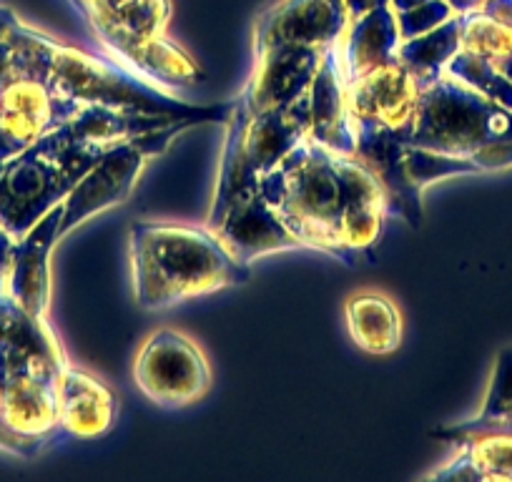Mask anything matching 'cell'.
Instances as JSON below:
<instances>
[{"instance_id":"1","label":"cell","mask_w":512,"mask_h":482,"mask_svg":"<svg viewBox=\"0 0 512 482\" xmlns=\"http://www.w3.org/2000/svg\"><path fill=\"white\" fill-rule=\"evenodd\" d=\"M259 191L304 249L347 267L377 259L387 194L367 164L307 136L259 179Z\"/></svg>"},{"instance_id":"2","label":"cell","mask_w":512,"mask_h":482,"mask_svg":"<svg viewBox=\"0 0 512 482\" xmlns=\"http://www.w3.org/2000/svg\"><path fill=\"white\" fill-rule=\"evenodd\" d=\"M176 124L131 108L93 103L8 159L0 171V231L16 244L73 186L103 159L106 151L136 134Z\"/></svg>"},{"instance_id":"3","label":"cell","mask_w":512,"mask_h":482,"mask_svg":"<svg viewBox=\"0 0 512 482\" xmlns=\"http://www.w3.org/2000/svg\"><path fill=\"white\" fill-rule=\"evenodd\" d=\"M131 262L136 302L149 312L251 279V267L236 262L209 226L136 221L131 226Z\"/></svg>"},{"instance_id":"4","label":"cell","mask_w":512,"mask_h":482,"mask_svg":"<svg viewBox=\"0 0 512 482\" xmlns=\"http://www.w3.org/2000/svg\"><path fill=\"white\" fill-rule=\"evenodd\" d=\"M412 144L470 159L482 171L512 166V111L442 73L420 91Z\"/></svg>"},{"instance_id":"5","label":"cell","mask_w":512,"mask_h":482,"mask_svg":"<svg viewBox=\"0 0 512 482\" xmlns=\"http://www.w3.org/2000/svg\"><path fill=\"white\" fill-rule=\"evenodd\" d=\"M53 93L61 101H76L83 106L131 108V111L149 113V116H166L174 121H229L231 103L221 106H191V103L176 101L174 96L156 88V83L146 81L144 76L126 71L103 58H93L88 53L66 48L58 43L56 58H53L51 78Z\"/></svg>"},{"instance_id":"6","label":"cell","mask_w":512,"mask_h":482,"mask_svg":"<svg viewBox=\"0 0 512 482\" xmlns=\"http://www.w3.org/2000/svg\"><path fill=\"white\" fill-rule=\"evenodd\" d=\"M312 126V93L307 91L287 106L272 108L251 118L226 121V141L221 154V174L206 226L221 224L231 199L259 186V179L279 164L294 146L309 136Z\"/></svg>"},{"instance_id":"7","label":"cell","mask_w":512,"mask_h":482,"mask_svg":"<svg viewBox=\"0 0 512 482\" xmlns=\"http://www.w3.org/2000/svg\"><path fill=\"white\" fill-rule=\"evenodd\" d=\"M354 156L372 169L387 194V214L420 229L422 191L432 181L447 176L482 174L470 159L435 154L412 144V134L402 131H367L354 134Z\"/></svg>"},{"instance_id":"8","label":"cell","mask_w":512,"mask_h":482,"mask_svg":"<svg viewBox=\"0 0 512 482\" xmlns=\"http://www.w3.org/2000/svg\"><path fill=\"white\" fill-rule=\"evenodd\" d=\"M191 126H196V121H176V124L131 136V139L113 146L111 151H106L103 159L63 199L61 236H66L68 231H73L98 211L123 204L134 189L139 174L144 171L146 161L164 154L179 139V134H184Z\"/></svg>"},{"instance_id":"9","label":"cell","mask_w":512,"mask_h":482,"mask_svg":"<svg viewBox=\"0 0 512 482\" xmlns=\"http://www.w3.org/2000/svg\"><path fill=\"white\" fill-rule=\"evenodd\" d=\"M139 390L161 407L199 402L211 387V367L199 344L174 329H156L141 344L134 365Z\"/></svg>"},{"instance_id":"10","label":"cell","mask_w":512,"mask_h":482,"mask_svg":"<svg viewBox=\"0 0 512 482\" xmlns=\"http://www.w3.org/2000/svg\"><path fill=\"white\" fill-rule=\"evenodd\" d=\"M420 83L405 63L395 58L347 86V116L354 134L367 131H415Z\"/></svg>"},{"instance_id":"11","label":"cell","mask_w":512,"mask_h":482,"mask_svg":"<svg viewBox=\"0 0 512 482\" xmlns=\"http://www.w3.org/2000/svg\"><path fill=\"white\" fill-rule=\"evenodd\" d=\"M254 56L256 63L249 83L236 96V101H231L229 116L234 118L259 116V113L297 101L312 86L324 51L322 48L274 46Z\"/></svg>"},{"instance_id":"12","label":"cell","mask_w":512,"mask_h":482,"mask_svg":"<svg viewBox=\"0 0 512 482\" xmlns=\"http://www.w3.org/2000/svg\"><path fill=\"white\" fill-rule=\"evenodd\" d=\"M435 440L457 447V455L427 480L512 482V422L480 417L432 432Z\"/></svg>"},{"instance_id":"13","label":"cell","mask_w":512,"mask_h":482,"mask_svg":"<svg viewBox=\"0 0 512 482\" xmlns=\"http://www.w3.org/2000/svg\"><path fill=\"white\" fill-rule=\"evenodd\" d=\"M349 26L344 0H282L264 11L254 28V53L274 46L329 48Z\"/></svg>"},{"instance_id":"14","label":"cell","mask_w":512,"mask_h":482,"mask_svg":"<svg viewBox=\"0 0 512 482\" xmlns=\"http://www.w3.org/2000/svg\"><path fill=\"white\" fill-rule=\"evenodd\" d=\"M214 234L219 236L226 252L246 267H251L256 259L269 257V254L304 249L302 241L289 231L282 216L264 199L259 186L241 191L231 199L229 209H226L224 219L216 226Z\"/></svg>"},{"instance_id":"15","label":"cell","mask_w":512,"mask_h":482,"mask_svg":"<svg viewBox=\"0 0 512 482\" xmlns=\"http://www.w3.org/2000/svg\"><path fill=\"white\" fill-rule=\"evenodd\" d=\"M63 201L53 206L36 226H31L21 241L11 247L6 272V292L21 304L31 317L46 319L51 302V257L56 241L61 239Z\"/></svg>"},{"instance_id":"16","label":"cell","mask_w":512,"mask_h":482,"mask_svg":"<svg viewBox=\"0 0 512 482\" xmlns=\"http://www.w3.org/2000/svg\"><path fill=\"white\" fill-rule=\"evenodd\" d=\"M118 405L113 392L88 372L63 367L58 380V430L63 440H96L113 427Z\"/></svg>"},{"instance_id":"17","label":"cell","mask_w":512,"mask_h":482,"mask_svg":"<svg viewBox=\"0 0 512 482\" xmlns=\"http://www.w3.org/2000/svg\"><path fill=\"white\" fill-rule=\"evenodd\" d=\"M98 36L126 63L156 38L166 36L171 16L169 0H128L118 8H83Z\"/></svg>"},{"instance_id":"18","label":"cell","mask_w":512,"mask_h":482,"mask_svg":"<svg viewBox=\"0 0 512 482\" xmlns=\"http://www.w3.org/2000/svg\"><path fill=\"white\" fill-rule=\"evenodd\" d=\"M400 43L395 11L390 3L374 8L357 21H349L339 41V68H342L344 88L395 61Z\"/></svg>"},{"instance_id":"19","label":"cell","mask_w":512,"mask_h":482,"mask_svg":"<svg viewBox=\"0 0 512 482\" xmlns=\"http://www.w3.org/2000/svg\"><path fill=\"white\" fill-rule=\"evenodd\" d=\"M312 93V126L309 139L339 154L354 156V131L347 116V88L339 68V43L324 48L314 81L309 86Z\"/></svg>"},{"instance_id":"20","label":"cell","mask_w":512,"mask_h":482,"mask_svg":"<svg viewBox=\"0 0 512 482\" xmlns=\"http://www.w3.org/2000/svg\"><path fill=\"white\" fill-rule=\"evenodd\" d=\"M344 319L354 344L369 354H392L402 344V314L382 292H357L344 302Z\"/></svg>"},{"instance_id":"21","label":"cell","mask_w":512,"mask_h":482,"mask_svg":"<svg viewBox=\"0 0 512 482\" xmlns=\"http://www.w3.org/2000/svg\"><path fill=\"white\" fill-rule=\"evenodd\" d=\"M462 51V18L460 13L445 21L442 26L422 33L400 43L397 58L407 66V71L415 76L420 88L430 86L445 73L447 63Z\"/></svg>"},{"instance_id":"22","label":"cell","mask_w":512,"mask_h":482,"mask_svg":"<svg viewBox=\"0 0 512 482\" xmlns=\"http://www.w3.org/2000/svg\"><path fill=\"white\" fill-rule=\"evenodd\" d=\"M128 66H134L136 73L144 76L146 81L161 83V86L191 88L204 81L201 68L166 36L156 38L149 46L141 48Z\"/></svg>"},{"instance_id":"23","label":"cell","mask_w":512,"mask_h":482,"mask_svg":"<svg viewBox=\"0 0 512 482\" xmlns=\"http://www.w3.org/2000/svg\"><path fill=\"white\" fill-rule=\"evenodd\" d=\"M462 18V51L497 63L512 56V28L500 18L490 16L482 8L460 13Z\"/></svg>"},{"instance_id":"24","label":"cell","mask_w":512,"mask_h":482,"mask_svg":"<svg viewBox=\"0 0 512 482\" xmlns=\"http://www.w3.org/2000/svg\"><path fill=\"white\" fill-rule=\"evenodd\" d=\"M445 73L512 111V81L505 78V73H502L495 63L487 61V58L460 51L450 63H447Z\"/></svg>"},{"instance_id":"25","label":"cell","mask_w":512,"mask_h":482,"mask_svg":"<svg viewBox=\"0 0 512 482\" xmlns=\"http://www.w3.org/2000/svg\"><path fill=\"white\" fill-rule=\"evenodd\" d=\"M480 417L512 422V347L502 349L500 357H497L490 390H487Z\"/></svg>"},{"instance_id":"26","label":"cell","mask_w":512,"mask_h":482,"mask_svg":"<svg viewBox=\"0 0 512 482\" xmlns=\"http://www.w3.org/2000/svg\"><path fill=\"white\" fill-rule=\"evenodd\" d=\"M452 16H455V11H452V6L447 0H425L420 6L410 8V11L395 13L400 41H410V38L422 36V33L432 31V28L450 21Z\"/></svg>"},{"instance_id":"27","label":"cell","mask_w":512,"mask_h":482,"mask_svg":"<svg viewBox=\"0 0 512 482\" xmlns=\"http://www.w3.org/2000/svg\"><path fill=\"white\" fill-rule=\"evenodd\" d=\"M384 3H390V0H344V6H347V13H349V21H357V18L367 16L369 11L384 6Z\"/></svg>"},{"instance_id":"28","label":"cell","mask_w":512,"mask_h":482,"mask_svg":"<svg viewBox=\"0 0 512 482\" xmlns=\"http://www.w3.org/2000/svg\"><path fill=\"white\" fill-rule=\"evenodd\" d=\"M482 11L500 18V21H505L507 26L512 28V0H487L485 6H482Z\"/></svg>"},{"instance_id":"29","label":"cell","mask_w":512,"mask_h":482,"mask_svg":"<svg viewBox=\"0 0 512 482\" xmlns=\"http://www.w3.org/2000/svg\"><path fill=\"white\" fill-rule=\"evenodd\" d=\"M123 3H128V0H73L78 11H83V8H118Z\"/></svg>"},{"instance_id":"30","label":"cell","mask_w":512,"mask_h":482,"mask_svg":"<svg viewBox=\"0 0 512 482\" xmlns=\"http://www.w3.org/2000/svg\"><path fill=\"white\" fill-rule=\"evenodd\" d=\"M452 6V11L455 13H470V11H477V8H482L487 3V0H447Z\"/></svg>"},{"instance_id":"31","label":"cell","mask_w":512,"mask_h":482,"mask_svg":"<svg viewBox=\"0 0 512 482\" xmlns=\"http://www.w3.org/2000/svg\"><path fill=\"white\" fill-rule=\"evenodd\" d=\"M420 3H425V0H390V8L395 13H400V11H410V8L420 6Z\"/></svg>"},{"instance_id":"32","label":"cell","mask_w":512,"mask_h":482,"mask_svg":"<svg viewBox=\"0 0 512 482\" xmlns=\"http://www.w3.org/2000/svg\"><path fill=\"white\" fill-rule=\"evenodd\" d=\"M497 68H500L502 73H505V78H510L512 81V56H507V58H502V61H497L495 63Z\"/></svg>"}]
</instances>
